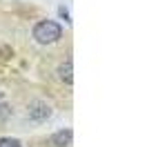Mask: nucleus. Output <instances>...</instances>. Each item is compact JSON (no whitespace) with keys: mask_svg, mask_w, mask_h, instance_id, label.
I'll list each match as a JSON object with an SVG mask.
<instances>
[{"mask_svg":"<svg viewBox=\"0 0 147 147\" xmlns=\"http://www.w3.org/2000/svg\"><path fill=\"white\" fill-rule=\"evenodd\" d=\"M63 36V27L56 20H40L34 27V40L38 45H51Z\"/></svg>","mask_w":147,"mask_h":147,"instance_id":"nucleus-1","label":"nucleus"},{"mask_svg":"<svg viewBox=\"0 0 147 147\" xmlns=\"http://www.w3.org/2000/svg\"><path fill=\"white\" fill-rule=\"evenodd\" d=\"M58 76H60V80H63L65 85H71L74 83V65L67 60V63H63L60 67H58Z\"/></svg>","mask_w":147,"mask_h":147,"instance_id":"nucleus-2","label":"nucleus"},{"mask_svg":"<svg viewBox=\"0 0 147 147\" xmlns=\"http://www.w3.org/2000/svg\"><path fill=\"white\" fill-rule=\"evenodd\" d=\"M51 143H54L56 147H65L71 143V131L69 129H60V131H56L54 136H51Z\"/></svg>","mask_w":147,"mask_h":147,"instance_id":"nucleus-3","label":"nucleus"},{"mask_svg":"<svg viewBox=\"0 0 147 147\" xmlns=\"http://www.w3.org/2000/svg\"><path fill=\"white\" fill-rule=\"evenodd\" d=\"M31 118L34 120H45V118H49V107H45L42 102H38V105H31Z\"/></svg>","mask_w":147,"mask_h":147,"instance_id":"nucleus-4","label":"nucleus"},{"mask_svg":"<svg viewBox=\"0 0 147 147\" xmlns=\"http://www.w3.org/2000/svg\"><path fill=\"white\" fill-rule=\"evenodd\" d=\"M0 147H22L16 138H0Z\"/></svg>","mask_w":147,"mask_h":147,"instance_id":"nucleus-5","label":"nucleus"}]
</instances>
